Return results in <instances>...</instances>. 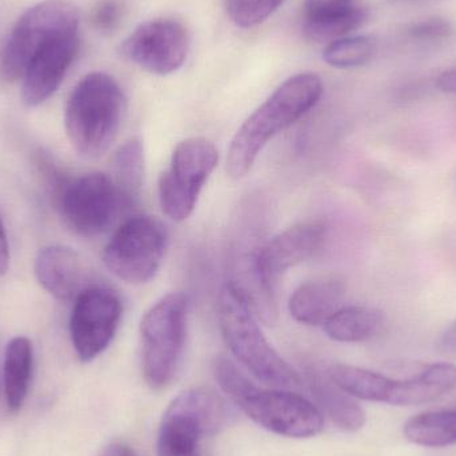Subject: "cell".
Listing matches in <instances>:
<instances>
[{
	"mask_svg": "<svg viewBox=\"0 0 456 456\" xmlns=\"http://www.w3.org/2000/svg\"><path fill=\"white\" fill-rule=\"evenodd\" d=\"M323 83L315 74H297L281 83L239 127L227 151L226 170L239 181L251 171L268 142L305 117L321 101Z\"/></svg>",
	"mask_w": 456,
	"mask_h": 456,
	"instance_id": "obj_1",
	"label": "cell"
},
{
	"mask_svg": "<svg viewBox=\"0 0 456 456\" xmlns=\"http://www.w3.org/2000/svg\"><path fill=\"white\" fill-rule=\"evenodd\" d=\"M214 375L231 401L271 433L303 439L318 436L323 428V415L310 401L289 391L257 387L226 356L216 358Z\"/></svg>",
	"mask_w": 456,
	"mask_h": 456,
	"instance_id": "obj_2",
	"label": "cell"
},
{
	"mask_svg": "<svg viewBox=\"0 0 456 456\" xmlns=\"http://www.w3.org/2000/svg\"><path fill=\"white\" fill-rule=\"evenodd\" d=\"M126 96L119 83L104 72L86 75L69 95L64 127L72 149L83 159L103 157L119 134Z\"/></svg>",
	"mask_w": 456,
	"mask_h": 456,
	"instance_id": "obj_3",
	"label": "cell"
},
{
	"mask_svg": "<svg viewBox=\"0 0 456 456\" xmlns=\"http://www.w3.org/2000/svg\"><path fill=\"white\" fill-rule=\"evenodd\" d=\"M218 321L231 353L254 377L276 388L300 386L302 378L273 350L257 316L230 281L219 292Z\"/></svg>",
	"mask_w": 456,
	"mask_h": 456,
	"instance_id": "obj_4",
	"label": "cell"
},
{
	"mask_svg": "<svg viewBox=\"0 0 456 456\" xmlns=\"http://www.w3.org/2000/svg\"><path fill=\"white\" fill-rule=\"evenodd\" d=\"M327 375L335 385L355 399L391 406L430 403L456 387V366L452 363L430 364L417 377L403 380L391 379L350 364H334Z\"/></svg>",
	"mask_w": 456,
	"mask_h": 456,
	"instance_id": "obj_5",
	"label": "cell"
},
{
	"mask_svg": "<svg viewBox=\"0 0 456 456\" xmlns=\"http://www.w3.org/2000/svg\"><path fill=\"white\" fill-rule=\"evenodd\" d=\"M189 310V297L171 292L142 318V369L152 390H163L175 378L186 346Z\"/></svg>",
	"mask_w": 456,
	"mask_h": 456,
	"instance_id": "obj_6",
	"label": "cell"
},
{
	"mask_svg": "<svg viewBox=\"0 0 456 456\" xmlns=\"http://www.w3.org/2000/svg\"><path fill=\"white\" fill-rule=\"evenodd\" d=\"M231 410L213 391L191 388L166 410L158 436V456H202L200 442L230 422Z\"/></svg>",
	"mask_w": 456,
	"mask_h": 456,
	"instance_id": "obj_7",
	"label": "cell"
},
{
	"mask_svg": "<svg viewBox=\"0 0 456 456\" xmlns=\"http://www.w3.org/2000/svg\"><path fill=\"white\" fill-rule=\"evenodd\" d=\"M79 11L67 0H45L23 13L0 51V77L12 83L23 77L34 56L48 43L79 31Z\"/></svg>",
	"mask_w": 456,
	"mask_h": 456,
	"instance_id": "obj_8",
	"label": "cell"
},
{
	"mask_svg": "<svg viewBox=\"0 0 456 456\" xmlns=\"http://www.w3.org/2000/svg\"><path fill=\"white\" fill-rule=\"evenodd\" d=\"M168 247V231L155 216L126 219L104 247L110 273L128 284H146L159 273Z\"/></svg>",
	"mask_w": 456,
	"mask_h": 456,
	"instance_id": "obj_9",
	"label": "cell"
},
{
	"mask_svg": "<svg viewBox=\"0 0 456 456\" xmlns=\"http://www.w3.org/2000/svg\"><path fill=\"white\" fill-rule=\"evenodd\" d=\"M219 162V152L206 138H189L176 144L170 167L158 184L159 205L171 221H187L194 213L200 192Z\"/></svg>",
	"mask_w": 456,
	"mask_h": 456,
	"instance_id": "obj_10",
	"label": "cell"
},
{
	"mask_svg": "<svg viewBox=\"0 0 456 456\" xmlns=\"http://www.w3.org/2000/svg\"><path fill=\"white\" fill-rule=\"evenodd\" d=\"M58 208L66 227L87 239L103 235L126 210L117 184L103 173L67 182L59 191Z\"/></svg>",
	"mask_w": 456,
	"mask_h": 456,
	"instance_id": "obj_11",
	"label": "cell"
},
{
	"mask_svg": "<svg viewBox=\"0 0 456 456\" xmlns=\"http://www.w3.org/2000/svg\"><path fill=\"white\" fill-rule=\"evenodd\" d=\"M122 315V300L109 287L88 286L77 295L69 316V335L83 363L93 362L109 348Z\"/></svg>",
	"mask_w": 456,
	"mask_h": 456,
	"instance_id": "obj_12",
	"label": "cell"
},
{
	"mask_svg": "<svg viewBox=\"0 0 456 456\" xmlns=\"http://www.w3.org/2000/svg\"><path fill=\"white\" fill-rule=\"evenodd\" d=\"M189 50V32L173 19H154L141 24L122 45V53L128 61L155 75L178 71Z\"/></svg>",
	"mask_w": 456,
	"mask_h": 456,
	"instance_id": "obj_13",
	"label": "cell"
},
{
	"mask_svg": "<svg viewBox=\"0 0 456 456\" xmlns=\"http://www.w3.org/2000/svg\"><path fill=\"white\" fill-rule=\"evenodd\" d=\"M327 231L323 222H302L255 247L254 268L262 283L276 294L281 276L321 251Z\"/></svg>",
	"mask_w": 456,
	"mask_h": 456,
	"instance_id": "obj_14",
	"label": "cell"
},
{
	"mask_svg": "<svg viewBox=\"0 0 456 456\" xmlns=\"http://www.w3.org/2000/svg\"><path fill=\"white\" fill-rule=\"evenodd\" d=\"M79 31L69 32L34 56L21 77V99L27 107L40 106L56 93L79 53Z\"/></svg>",
	"mask_w": 456,
	"mask_h": 456,
	"instance_id": "obj_15",
	"label": "cell"
},
{
	"mask_svg": "<svg viewBox=\"0 0 456 456\" xmlns=\"http://www.w3.org/2000/svg\"><path fill=\"white\" fill-rule=\"evenodd\" d=\"M34 273L43 289L61 302H74L87 289L82 257L61 244L43 247L35 257Z\"/></svg>",
	"mask_w": 456,
	"mask_h": 456,
	"instance_id": "obj_16",
	"label": "cell"
},
{
	"mask_svg": "<svg viewBox=\"0 0 456 456\" xmlns=\"http://www.w3.org/2000/svg\"><path fill=\"white\" fill-rule=\"evenodd\" d=\"M366 18L362 0H305V34L331 43L358 29Z\"/></svg>",
	"mask_w": 456,
	"mask_h": 456,
	"instance_id": "obj_17",
	"label": "cell"
},
{
	"mask_svg": "<svg viewBox=\"0 0 456 456\" xmlns=\"http://www.w3.org/2000/svg\"><path fill=\"white\" fill-rule=\"evenodd\" d=\"M345 297V284L338 279L305 281L289 297V314L305 326H323L327 319L342 307Z\"/></svg>",
	"mask_w": 456,
	"mask_h": 456,
	"instance_id": "obj_18",
	"label": "cell"
},
{
	"mask_svg": "<svg viewBox=\"0 0 456 456\" xmlns=\"http://www.w3.org/2000/svg\"><path fill=\"white\" fill-rule=\"evenodd\" d=\"M311 391L315 396L327 417L340 428L347 433L363 428L366 425V414L359 406L354 396L343 391L339 386L335 385L329 375H321L313 371L308 374Z\"/></svg>",
	"mask_w": 456,
	"mask_h": 456,
	"instance_id": "obj_19",
	"label": "cell"
},
{
	"mask_svg": "<svg viewBox=\"0 0 456 456\" xmlns=\"http://www.w3.org/2000/svg\"><path fill=\"white\" fill-rule=\"evenodd\" d=\"M34 366V348L26 337H15L3 354L2 371L5 399L11 412L19 411L28 393Z\"/></svg>",
	"mask_w": 456,
	"mask_h": 456,
	"instance_id": "obj_20",
	"label": "cell"
},
{
	"mask_svg": "<svg viewBox=\"0 0 456 456\" xmlns=\"http://www.w3.org/2000/svg\"><path fill=\"white\" fill-rule=\"evenodd\" d=\"M383 326L385 315L382 311L367 305H342L322 327L332 340L361 343L377 337Z\"/></svg>",
	"mask_w": 456,
	"mask_h": 456,
	"instance_id": "obj_21",
	"label": "cell"
},
{
	"mask_svg": "<svg viewBox=\"0 0 456 456\" xmlns=\"http://www.w3.org/2000/svg\"><path fill=\"white\" fill-rule=\"evenodd\" d=\"M112 181L122 195L125 208H131L141 197L144 179V147L139 138H130L115 152Z\"/></svg>",
	"mask_w": 456,
	"mask_h": 456,
	"instance_id": "obj_22",
	"label": "cell"
},
{
	"mask_svg": "<svg viewBox=\"0 0 456 456\" xmlns=\"http://www.w3.org/2000/svg\"><path fill=\"white\" fill-rule=\"evenodd\" d=\"M404 436L423 447H447L456 444V409L425 412L404 425Z\"/></svg>",
	"mask_w": 456,
	"mask_h": 456,
	"instance_id": "obj_23",
	"label": "cell"
},
{
	"mask_svg": "<svg viewBox=\"0 0 456 456\" xmlns=\"http://www.w3.org/2000/svg\"><path fill=\"white\" fill-rule=\"evenodd\" d=\"M377 53V42L367 35L345 37L327 45L323 59L329 66L335 69H355L364 66L374 58Z\"/></svg>",
	"mask_w": 456,
	"mask_h": 456,
	"instance_id": "obj_24",
	"label": "cell"
},
{
	"mask_svg": "<svg viewBox=\"0 0 456 456\" xmlns=\"http://www.w3.org/2000/svg\"><path fill=\"white\" fill-rule=\"evenodd\" d=\"M286 0H226L228 18L240 28H251L270 18Z\"/></svg>",
	"mask_w": 456,
	"mask_h": 456,
	"instance_id": "obj_25",
	"label": "cell"
},
{
	"mask_svg": "<svg viewBox=\"0 0 456 456\" xmlns=\"http://www.w3.org/2000/svg\"><path fill=\"white\" fill-rule=\"evenodd\" d=\"M454 28L449 21L442 18H428L425 20L412 23L407 29V35L410 39L417 42L434 43L441 40L449 39L452 37Z\"/></svg>",
	"mask_w": 456,
	"mask_h": 456,
	"instance_id": "obj_26",
	"label": "cell"
},
{
	"mask_svg": "<svg viewBox=\"0 0 456 456\" xmlns=\"http://www.w3.org/2000/svg\"><path fill=\"white\" fill-rule=\"evenodd\" d=\"M91 20L98 31L104 32V34L114 31L120 20L119 5L112 0H104V2L99 3L94 10Z\"/></svg>",
	"mask_w": 456,
	"mask_h": 456,
	"instance_id": "obj_27",
	"label": "cell"
},
{
	"mask_svg": "<svg viewBox=\"0 0 456 456\" xmlns=\"http://www.w3.org/2000/svg\"><path fill=\"white\" fill-rule=\"evenodd\" d=\"M10 268V244H8L7 233L0 216V278L8 273Z\"/></svg>",
	"mask_w": 456,
	"mask_h": 456,
	"instance_id": "obj_28",
	"label": "cell"
},
{
	"mask_svg": "<svg viewBox=\"0 0 456 456\" xmlns=\"http://www.w3.org/2000/svg\"><path fill=\"white\" fill-rule=\"evenodd\" d=\"M436 87L444 94H456V67L439 75Z\"/></svg>",
	"mask_w": 456,
	"mask_h": 456,
	"instance_id": "obj_29",
	"label": "cell"
},
{
	"mask_svg": "<svg viewBox=\"0 0 456 456\" xmlns=\"http://www.w3.org/2000/svg\"><path fill=\"white\" fill-rule=\"evenodd\" d=\"M98 456H139L133 447L125 444H111L104 447Z\"/></svg>",
	"mask_w": 456,
	"mask_h": 456,
	"instance_id": "obj_30",
	"label": "cell"
},
{
	"mask_svg": "<svg viewBox=\"0 0 456 456\" xmlns=\"http://www.w3.org/2000/svg\"><path fill=\"white\" fill-rule=\"evenodd\" d=\"M439 345L444 353L456 354V321L444 332Z\"/></svg>",
	"mask_w": 456,
	"mask_h": 456,
	"instance_id": "obj_31",
	"label": "cell"
},
{
	"mask_svg": "<svg viewBox=\"0 0 456 456\" xmlns=\"http://www.w3.org/2000/svg\"><path fill=\"white\" fill-rule=\"evenodd\" d=\"M2 382H3V371H2V366H0V390H2Z\"/></svg>",
	"mask_w": 456,
	"mask_h": 456,
	"instance_id": "obj_32",
	"label": "cell"
}]
</instances>
